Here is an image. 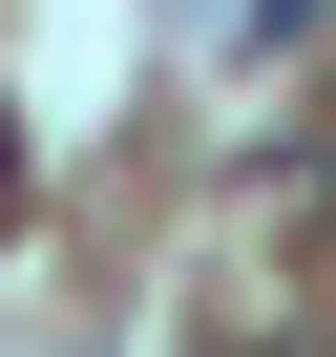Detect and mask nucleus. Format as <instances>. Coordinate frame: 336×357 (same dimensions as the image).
Returning <instances> with one entry per match:
<instances>
[{
    "instance_id": "1",
    "label": "nucleus",
    "mask_w": 336,
    "mask_h": 357,
    "mask_svg": "<svg viewBox=\"0 0 336 357\" xmlns=\"http://www.w3.org/2000/svg\"><path fill=\"white\" fill-rule=\"evenodd\" d=\"M273 22H315V0H231V43H273Z\"/></svg>"
},
{
    "instance_id": "2",
    "label": "nucleus",
    "mask_w": 336,
    "mask_h": 357,
    "mask_svg": "<svg viewBox=\"0 0 336 357\" xmlns=\"http://www.w3.org/2000/svg\"><path fill=\"white\" fill-rule=\"evenodd\" d=\"M0 211H22V105H0Z\"/></svg>"
}]
</instances>
